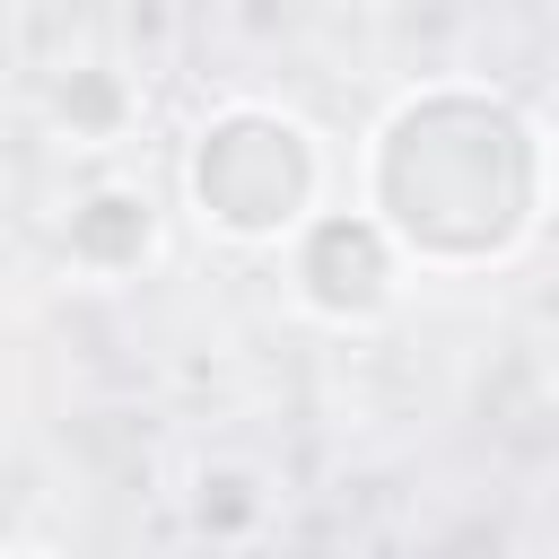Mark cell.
<instances>
[{"label": "cell", "instance_id": "obj_1", "mask_svg": "<svg viewBox=\"0 0 559 559\" xmlns=\"http://www.w3.org/2000/svg\"><path fill=\"white\" fill-rule=\"evenodd\" d=\"M542 201H550L542 122L480 79L411 87L358 157V210L393 236L411 271L507 262L542 227Z\"/></svg>", "mask_w": 559, "mask_h": 559}, {"label": "cell", "instance_id": "obj_2", "mask_svg": "<svg viewBox=\"0 0 559 559\" xmlns=\"http://www.w3.org/2000/svg\"><path fill=\"white\" fill-rule=\"evenodd\" d=\"M332 192V157L314 140L306 114L271 105V96H227L201 114L192 148H183V201L218 245H297L323 218Z\"/></svg>", "mask_w": 559, "mask_h": 559}, {"label": "cell", "instance_id": "obj_3", "mask_svg": "<svg viewBox=\"0 0 559 559\" xmlns=\"http://www.w3.org/2000/svg\"><path fill=\"white\" fill-rule=\"evenodd\" d=\"M402 280H411V262L393 253V236L367 218V210H323L297 245H288V288H297V306L306 314H323V323H384L393 314V297H402Z\"/></svg>", "mask_w": 559, "mask_h": 559}, {"label": "cell", "instance_id": "obj_4", "mask_svg": "<svg viewBox=\"0 0 559 559\" xmlns=\"http://www.w3.org/2000/svg\"><path fill=\"white\" fill-rule=\"evenodd\" d=\"M157 201H148V183H87L79 201H70V218H61V253H70V271L79 280H96V288H122V280H140L148 262H157Z\"/></svg>", "mask_w": 559, "mask_h": 559}, {"label": "cell", "instance_id": "obj_5", "mask_svg": "<svg viewBox=\"0 0 559 559\" xmlns=\"http://www.w3.org/2000/svg\"><path fill=\"white\" fill-rule=\"evenodd\" d=\"M44 114L70 148H122L131 122H140V79L122 61H70V70H52Z\"/></svg>", "mask_w": 559, "mask_h": 559}, {"label": "cell", "instance_id": "obj_6", "mask_svg": "<svg viewBox=\"0 0 559 559\" xmlns=\"http://www.w3.org/2000/svg\"><path fill=\"white\" fill-rule=\"evenodd\" d=\"M262 515H271L262 472H245V463H201L192 472V533L201 542H253Z\"/></svg>", "mask_w": 559, "mask_h": 559}, {"label": "cell", "instance_id": "obj_7", "mask_svg": "<svg viewBox=\"0 0 559 559\" xmlns=\"http://www.w3.org/2000/svg\"><path fill=\"white\" fill-rule=\"evenodd\" d=\"M9 559H52V550H9Z\"/></svg>", "mask_w": 559, "mask_h": 559}]
</instances>
